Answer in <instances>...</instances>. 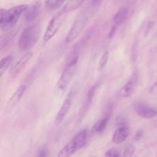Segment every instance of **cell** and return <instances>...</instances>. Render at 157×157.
Returning a JSON list of instances; mask_svg holds the SVG:
<instances>
[{
  "label": "cell",
  "mask_w": 157,
  "mask_h": 157,
  "mask_svg": "<svg viewBox=\"0 0 157 157\" xmlns=\"http://www.w3.org/2000/svg\"><path fill=\"white\" fill-rule=\"evenodd\" d=\"M109 57V52L108 51H105L103 54H102V57L100 58L99 63V70H103L104 68L106 66L107 63H108Z\"/></svg>",
  "instance_id": "obj_20"
},
{
  "label": "cell",
  "mask_w": 157,
  "mask_h": 157,
  "mask_svg": "<svg viewBox=\"0 0 157 157\" xmlns=\"http://www.w3.org/2000/svg\"><path fill=\"white\" fill-rule=\"evenodd\" d=\"M41 27L39 24L26 27L21 33L18 46L21 50H28L35 46L40 36Z\"/></svg>",
  "instance_id": "obj_3"
},
{
  "label": "cell",
  "mask_w": 157,
  "mask_h": 157,
  "mask_svg": "<svg viewBox=\"0 0 157 157\" xmlns=\"http://www.w3.org/2000/svg\"><path fill=\"white\" fill-rule=\"evenodd\" d=\"M71 105H72V98H71V96H68V97L65 99L64 102H63L61 108H60V109L59 110L58 113H57L56 116V119H55L56 126H60L62 122L64 120L65 117H66V116L67 115L68 112L69 111V109H70Z\"/></svg>",
  "instance_id": "obj_7"
},
{
  "label": "cell",
  "mask_w": 157,
  "mask_h": 157,
  "mask_svg": "<svg viewBox=\"0 0 157 157\" xmlns=\"http://www.w3.org/2000/svg\"><path fill=\"white\" fill-rule=\"evenodd\" d=\"M97 86L95 85L93 86H92L91 88L90 89V90L88 91V93H87V105H91L92 102H93V97H94V95H95V92H96V89Z\"/></svg>",
  "instance_id": "obj_21"
},
{
  "label": "cell",
  "mask_w": 157,
  "mask_h": 157,
  "mask_svg": "<svg viewBox=\"0 0 157 157\" xmlns=\"http://www.w3.org/2000/svg\"><path fill=\"white\" fill-rule=\"evenodd\" d=\"M134 152H135L134 146H132V145H128L123 151V157H132Z\"/></svg>",
  "instance_id": "obj_22"
},
{
  "label": "cell",
  "mask_w": 157,
  "mask_h": 157,
  "mask_svg": "<svg viewBox=\"0 0 157 157\" xmlns=\"http://www.w3.org/2000/svg\"><path fill=\"white\" fill-rule=\"evenodd\" d=\"M105 157H120V154L116 149H110L105 152Z\"/></svg>",
  "instance_id": "obj_23"
},
{
  "label": "cell",
  "mask_w": 157,
  "mask_h": 157,
  "mask_svg": "<svg viewBox=\"0 0 157 157\" xmlns=\"http://www.w3.org/2000/svg\"><path fill=\"white\" fill-rule=\"evenodd\" d=\"M85 1L86 0H69L66 2V5L63 6V8L62 9L61 11L64 13L65 14H67L70 12L77 10L78 7H80Z\"/></svg>",
  "instance_id": "obj_15"
},
{
  "label": "cell",
  "mask_w": 157,
  "mask_h": 157,
  "mask_svg": "<svg viewBox=\"0 0 157 157\" xmlns=\"http://www.w3.org/2000/svg\"><path fill=\"white\" fill-rule=\"evenodd\" d=\"M28 8V5H19L12 7L10 10L0 9V29L3 30L11 29Z\"/></svg>",
  "instance_id": "obj_1"
},
{
  "label": "cell",
  "mask_w": 157,
  "mask_h": 157,
  "mask_svg": "<svg viewBox=\"0 0 157 157\" xmlns=\"http://www.w3.org/2000/svg\"><path fill=\"white\" fill-rule=\"evenodd\" d=\"M25 90H26V86L25 85H21L16 90V92L13 93V95L11 96L8 103H7L6 108L7 112L11 111L13 108H15L17 105V104L19 103V101L22 99V96L25 94Z\"/></svg>",
  "instance_id": "obj_6"
},
{
  "label": "cell",
  "mask_w": 157,
  "mask_h": 157,
  "mask_svg": "<svg viewBox=\"0 0 157 157\" xmlns=\"http://www.w3.org/2000/svg\"><path fill=\"white\" fill-rule=\"evenodd\" d=\"M12 60H13V57L10 56L4 57L3 59L0 60V77L3 75L6 70L10 66V64L12 63Z\"/></svg>",
  "instance_id": "obj_18"
},
{
  "label": "cell",
  "mask_w": 157,
  "mask_h": 157,
  "mask_svg": "<svg viewBox=\"0 0 157 157\" xmlns=\"http://www.w3.org/2000/svg\"><path fill=\"white\" fill-rule=\"evenodd\" d=\"M109 121V116L107 117L103 118L102 120H99L96 124L93 126V131L95 132H97V133H101L102 132H103V130L105 129V128L106 127V125L108 123Z\"/></svg>",
  "instance_id": "obj_17"
},
{
  "label": "cell",
  "mask_w": 157,
  "mask_h": 157,
  "mask_svg": "<svg viewBox=\"0 0 157 157\" xmlns=\"http://www.w3.org/2000/svg\"><path fill=\"white\" fill-rule=\"evenodd\" d=\"M101 2H102V0H92L91 6L93 7V8L96 9L99 5H100Z\"/></svg>",
  "instance_id": "obj_25"
},
{
  "label": "cell",
  "mask_w": 157,
  "mask_h": 157,
  "mask_svg": "<svg viewBox=\"0 0 157 157\" xmlns=\"http://www.w3.org/2000/svg\"><path fill=\"white\" fill-rule=\"evenodd\" d=\"M135 109L137 113L141 117L145 118V119H151V118L155 117L157 115L156 110L142 103L136 104L135 105Z\"/></svg>",
  "instance_id": "obj_9"
},
{
  "label": "cell",
  "mask_w": 157,
  "mask_h": 157,
  "mask_svg": "<svg viewBox=\"0 0 157 157\" xmlns=\"http://www.w3.org/2000/svg\"><path fill=\"white\" fill-rule=\"evenodd\" d=\"M78 149L79 148L77 146L76 143L72 140L59 151L57 157H71Z\"/></svg>",
  "instance_id": "obj_11"
},
{
  "label": "cell",
  "mask_w": 157,
  "mask_h": 157,
  "mask_svg": "<svg viewBox=\"0 0 157 157\" xmlns=\"http://www.w3.org/2000/svg\"><path fill=\"white\" fill-rule=\"evenodd\" d=\"M142 133H143V132L142 131H138L136 133V139H140V137L142 136Z\"/></svg>",
  "instance_id": "obj_26"
},
{
  "label": "cell",
  "mask_w": 157,
  "mask_h": 157,
  "mask_svg": "<svg viewBox=\"0 0 157 157\" xmlns=\"http://www.w3.org/2000/svg\"><path fill=\"white\" fill-rule=\"evenodd\" d=\"M40 13V5L36 3L29 8L24 13V19L26 22H32L39 16Z\"/></svg>",
  "instance_id": "obj_12"
},
{
  "label": "cell",
  "mask_w": 157,
  "mask_h": 157,
  "mask_svg": "<svg viewBox=\"0 0 157 157\" xmlns=\"http://www.w3.org/2000/svg\"><path fill=\"white\" fill-rule=\"evenodd\" d=\"M48 156V149L46 146L42 147L40 150L38 152V157H47Z\"/></svg>",
  "instance_id": "obj_24"
},
{
  "label": "cell",
  "mask_w": 157,
  "mask_h": 157,
  "mask_svg": "<svg viewBox=\"0 0 157 157\" xmlns=\"http://www.w3.org/2000/svg\"><path fill=\"white\" fill-rule=\"evenodd\" d=\"M78 55H75L72 57L67 63L66 69L62 73L61 76L59 78L56 86L55 88V94L57 96H62L67 90L68 86L72 82V78L75 73L77 67V63H78Z\"/></svg>",
  "instance_id": "obj_2"
},
{
  "label": "cell",
  "mask_w": 157,
  "mask_h": 157,
  "mask_svg": "<svg viewBox=\"0 0 157 157\" xmlns=\"http://www.w3.org/2000/svg\"><path fill=\"white\" fill-rule=\"evenodd\" d=\"M136 86V78H132L123 86L120 90V95L123 97H129L132 94Z\"/></svg>",
  "instance_id": "obj_14"
},
{
  "label": "cell",
  "mask_w": 157,
  "mask_h": 157,
  "mask_svg": "<svg viewBox=\"0 0 157 157\" xmlns=\"http://www.w3.org/2000/svg\"><path fill=\"white\" fill-rule=\"evenodd\" d=\"M72 140L76 143L77 146H78L79 149H82L86 144L87 140V131L86 129H82L80 132H78Z\"/></svg>",
  "instance_id": "obj_16"
},
{
  "label": "cell",
  "mask_w": 157,
  "mask_h": 157,
  "mask_svg": "<svg viewBox=\"0 0 157 157\" xmlns=\"http://www.w3.org/2000/svg\"><path fill=\"white\" fill-rule=\"evenodd\" d=\"M129 134V129L126 126H120L116 131L113 136V142L115 144H120L123 142L126 141Z\"/></svg>",
  "instance_id": "obj_10"
},
{
  "label": "cell",
  "mask_w": 157,
  "mask_h": 157,
  "mask_svg": "<svg viewBox=\"0 0 157 157\" xmlns=\"http://www.w3.org/2000/svg\"><path fill=\"white\" fill-rule=\"evenodd\" d=\"M66 0H46V6L48 10H55L60 8Z\"/></svg>",
  "instance_id": "obj_19"
},
{
  "label": "cell",
  "mask_w": 157,
  "mask_h": 157,
  "mask_svg": "<svg viewBox=\"0 0 157 157\" xmlns=\"http://www.w3.org/2000/svg\"><path fill=\"white\" fill-rule=\"evenodd\" d=\"M95 9L93 7H90V9L82 11L80 14L78 15L77 19H75V22L73 23L72 26L71 27L70 30L68 33L67 36L66 37V42L67 43L73 42L75 39L78 37V36L81 34L83 29H85L89 19L91 17L92 13Z\"/></svg>",
  "instance_id": "obj_4"
},
{
  "label": "cell",
  "mask_w": 157,
  "mask_h": 157,
  "mask_svg": "<svg viewBox=\"0 0 157 157\" xmlns=\"http://www.w3.org/2000/svg\"><path fill=\"white\" fill-rule=\"evenodd\" d=\"M129 14V10L127 8H121L113 17V26L118 27L124 22Z\"/></svg>",
  "instance_id": "obj_13"
},
{
  "label": "cell",
  "mask_w": 157,
  "mask_h": 157,
  "mask_svg": "<svg viewBox=\"0 0 157 157\" xmlns=\"http://www.w3.org/2000/svg\"><path fill=\"white\" fill-rule=\"evenodd\" d=\"M65 16H66V14L61 11L51 19L47 28H46V32H45L44 36H43L44 42H46V43L49 42L58 33L63 23L64 22L65 19H66Z\"/></svg>",
  "instance_id": "obj_5"
},
{
  "label": "cell",
  "mask_w": 157,
  "mask_h": 157,
  "mask_svg": "<svg viewBox=\"0 0 157 157\" xmlns=\"http://www.w3.org/2000/svg\"><path fill=\"white\" fill-rule=\"evenodd\" d=\"M33 56V52H29L25 54V55H24L19 61L16 62V64L10 69V75L12 77H16L22 71V69L25 67V65L29 63V61L31 59Z\"/></svg>",
  "instance_id": "obj_8"
}]
</instances>
